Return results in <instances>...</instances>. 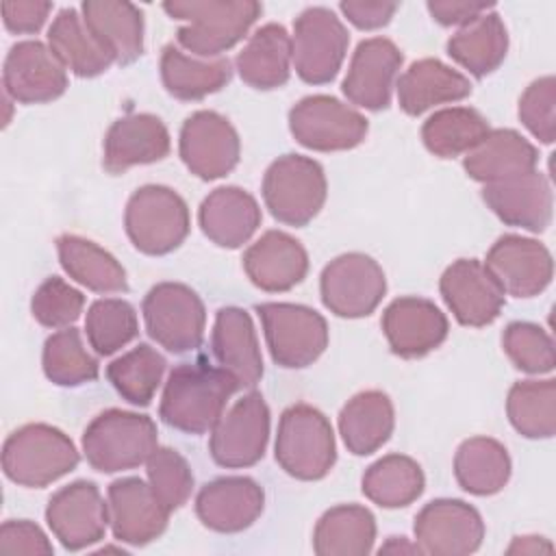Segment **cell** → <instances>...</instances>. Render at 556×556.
Returning <instances> with one entry per match:
<instances>
[{
	"label": "cell",
	"mask_w": 556,
	"mask_h": 556,
	"mask_svg": "<svg viewBox=\"0 0 556 556\" xmlns=\"http://www.w3.org/2000/svg\"><path fill=\"white\" fill-rule=\"evenodd\" d=\"M239 389V382L222 367L180 363L167 376L159 415L174 430L204 434L215 428L230 395Z\"/></svg>",
	"instance_id": "1"
},
{
	"label": "cell",
	"mask_w": 556,
	"mask_h": 556,
	"mask_svg": "<svg viewBox=\"0 0 556 556\" xmlns=\"http://www.w3.org/2000/svg\"><path fill=\"white\" fill-rule=\"evenodd\" d=\"M163 9L185 22L176 33L178 46L200 59H217L237 46L263 13L254 0H169Z\"/></svg>",
	"instance_id": "2"
},
{
	"label": "cell",
	"mask_w": 556,
	"mask_h": 556,
	"mask_svg": "<svg viewBox=\"0 0 556 556\" xmlns=\"http://www.w3.org/2000/svg\"><path fill=\"white\" fill-rule=\"evenodd\" d=\"M78 465L72 439L48 424H26L9 434L2 447L4 476L22 486L41 489Z\"/></svg>",
	"instance_id": "3"
},
{
	"label": "cell",
	"mask_w": 556,
	"mask_h": 556,
	"mask_svg": "<svg viewBox=\"0 0 556 556\" xmlns=\"http://www.w3.org/2000/svg\"><path fill=\"white\" fill-rule=\"evenodd\" d=\"M156 443V426L148 415L119 408L100 413L83 432L85 458L102 473L139 467L159 447Z\"/></svg>",
	"instance_id": "4"
},
{
	"label": "cell",
	"mask_w": 556,
	"mask_h": 556,
	"mask_svg": "<svg viewBox=\"0 0 556 556\" xmlns=\"http://www.w3.org/2000/svg\"><path fill=\"white\" fill-rule=\"evenodd\" d=\"M334 460V432L326 415L308 404L285 408L276 434V463L298 480H319Z\"/></svg>",
	"instance_id": "5"
},
{
	"label": "cell",
	"mask_w": 556,
	"mask_h": 556,
	"mask_svg": "<svg viewBox=\"0 0 556 556\" xmlns=\"http://www.w3.org/2000/svg\"><path fill=\"white\" fill-rule=\"evenodd\" d=\"M187 202L169 187H139L126 204L124 228L132 245L150 256L174 252L189 235Z\"/></svg>",
	"instance_id": "6"
},
{
	"label": "cell",
	"mask_w": 556,
	"mask_h": 556,
	"mask_svg": "<svg viewBox=\"0 0 556 556\" xmlns=\"http://www.w3.org/2000/svg\"><path fill=\"white\" fill-rule=\"evenodd\" d=\"M326 193L324 167L302 154L278 156L263 176L265 206L287 226H306L321 211Z\"/></svg>",
	"instance_id": "7"
},
{
	"label": "cell",
	"mask_w": 556,
	"mask_h": 556,
	"mask_svg": "<svg viewBox=\"0 0 556 556\" xmlns=\"http://www.w3.org/2000/svg\"><path fill=\"white\" fill-rule=\"evenodd\" d=\"M265 341L276 365L302 369L313 365L328 345L326 319L302 304L265 302L256 306Z\"/></svg>",
	"instance_id": "8"
},
{
	"label": "cell",
	"mask_w": 556,
	"mask_h": 556,
	"mask_svg": "<svg viewBox=\"0 0 556 556\" xmlns=\"http://www.w3.org/2000/svg\"><path fill=\"white\" fill-rule=\"evenodd\" d=\"M148 334L167 352L185 354L204 339L206 311L200 295L182 282H159L141 304Z\"/></svg>",
	"instance_id": "9"
},
{
	"label": "cell",
	"mask_w": 556,
	"mask_h": 556,
	"mask_svg": "<svg viewBox=\"0 0 556 556\" xmlns=\"http://www.w3.org/2000/svg\"><path fill=\"white\" fill-rule=\"evenodd\" d=\"M350 35L326 7H308L293 22L291 63L308 85L330 83L345 59Z\"/></svg>",
	"instance_id": "10"
},
{
	"label": "cell",
	"mask_w": 556,
	"mask_h": 556,
	"mask_svg": "<svg viewBox=\"0 0 556 556\" xmlns=\"http://www.w3.org/2000/svg\"><path fill=\"white\" fill-rule=\"evenodd\" d=\"M367 119L332 96H306L289 111L293 139L315 152L352 150L367 135Z\"/></svg>",
	"instance_id": "11"
},
{
	"label": "cell",
	"mask_w": 556,
	"mask_h": 556,
	"mask_svg": "<svg viewBox=\"0 0 556 556\" xmlns=\"http://www.w3.org/2000/svg\"><path fill=\"white\" fill-rule=\"evenodd\" d=\"M324 306L337 317H367L387 293L382 267L367 254L348 252L332 258L319 278Z\"/></svg>",
	"instance_id": "12"
},
{
	"label": "cell",
	"mask_w": 556,
	"mask_h": 556,
	"mask_svg": "<svg viewBox=\"0 0 556 556\" xmlns=\"http://www.w3.org/2000/svg\"><path fill=\"white\" fill-rule=\"evenodd\" d=\"M269 441V408L261 393L252 391L237 400L211 430L208 450L226 469L256 465Z\"/></svg>",
	"instance_id": "13"
},
{
	"label": "cell",
	"mask_w": 556,
	"mask_h": 556,
	"mask_svg": "<svg viewBox=\"0 0 556 556\" xmlns=\"http://www.w3.org/2000/svg\"><path fill=\"white\" fill-rule=\"evenodd\" d=\"M178 150L191 174L202 180H215L237 167L241 141L235 126L224 115L195 111L180 128Z\"/></svg>",
	"instance_id": "14"
},
{
	"label": "cell",
	"mask_w": 556,
	"mask_h": 556,
	"mask_svg": "<svg viewBox=\"0 0 556 556\" xmlns=\"http://www.w3.org/2000/svg\"><path fill=\"white\" fill-rule=\"evenodd\" d=\"M415 541L424 554L465 556L484 539L480 513L463 500H432L415 517Z\"/></svg>",
	"instance_id": "15"
},
{
	"label": "cell",
	"mask_w": 556,
	"mask_h": 556,
	"mask_svg": "<svg viewBox=\"0 0 556 556\" xmlns=\"http://www.w3.org/2000/svg\"><path fill=\"white\" fill-rule=\"evenodd\" d=\"M46 521L59 543L70 549H83L104 539L109 526V504L93 482L76 480L59 489L46 508Z\"/></svg>",
	"instance_id": "16"
},
{
	"label": "cell",
	"mask_w": 556,
	"mask_h": 556,
	"mask_svg": "<svg viewBox=\"0 0 556 556\" xmlns=\"http://www.w3.org/2000/svg\"><path fill=\"white\" fill-rule=\"evenodd\" d=\"M441 295L458 324L489 326L502 313L506 293L478 258H458L441 276Z\"/></svg>",
	"instance_id": "17"
},
{
	"label": "cell",
	"mask_w": 556,
	"mask_h": 556,
	"mask_svg": "<svg viewBox=\"0 0 556 556\" xmlns=\"http://www.w3.org/2000/svg\"><path fill=\"white\" fill-rule=\"evenodd\" d=\"M2 83L11 100L20 104H43L65 93L67 72L50 46L28 39L17 41L9 50Z\"/></svg>",
	"instance_id": "18"
},
{
	"label": "cell",
	"mask_w": 556,
	"mask_h": 556,
	"mask_svg": "<svg viewBox=\"0 0 556 556\" xmlns=\"http://www.w3.org/2000/svg\"><path fill=\"white\" fill-rule=\"evenodd\" d=\"M484 265L502 291L515 298L539 295L554 276L549 250L543 243L521 235L500 237L491 245Z\"/></svg>",
	"instance_id": "19"
},
{
	"label": "cell",
	"mask_w": 556,
	"mask_h": 556,
	"mask_svg": "<svg viewBox=\"0 0 556 556\" xmlns=\"http://www.w3.org/2000/svg\"><path fill=\"white\" fill-rule=\"evenodd\" d=\"M400 48L387 37H371L356 46L343 78L345 98L363 109L380 111L391 102L397 72L402 67Z\"/></svg>",
	"instance_id": "20"
},
{
	"label": "cell",
	"mask_w": 556,
	"mask_h": 556,
	"mask_svg": "<svg viewBox=\"0 0 556 556\" xmlns=\"http://www.w3.org/2000/svg\"><path fill=\"white\" fill-rule=\"evenodd\" d=\"M382 332L393 354L419 358L437 350L447 337V317L426 298H397L382 313Z\"/></svg>",
	"instance_id": "21"
},
{
	"label": "cell",
	"mask_w": 556,
	"mask_h": 556,
	"mask_svg": "<svg viewBox=\"0 0 556 556\" xmlns=\"http://www.w3.org/2000/svg\"><path fill=\"white\" fill-rule=\"evenodd\" d=\"M169 510L141 478H122L109 484V523L113 536L128 545H146L167 528Z\"/></svg>",
	"instance_id": "22"
},
{
	"label": "cell",
	"mask_w": 556,
	"mask_h": 556,
	"mask_svg": "<svg viewBox=\"0 0 556 556\" xmlns=\"http://www.w3.org/2000/svg\"><path fill=\"white\" fill-rule=\"evenodd\" d=\"M482 200L508 226L543 232L552 222V187L536 169L484 185Z\"/></svg>",
	"instance_id": "23"
},
{
	"label": "cell",
	"mask_w": 556,
	"mask_h": 556,
	"mask_svg": "<svg viewBox=\"0 0 556 556\" xmlns=\"http://www.w3.org/2000/svg\"><path fill=\"white\" fill-rule=\"evenodd\" d=\"M265 493L245 476H228L206 482L195 497L198 519L215 532H241L263 513Z\"/></svg>",
	"instance_id": "24"
},
{
	"label": "cell",
	"mask_w": 556,
	"mask_h": 556,
	"mask_svg": "<svg viewBox=\"0 0 556 556\" xmlns=\"http://www.w3.org/2000/svg\"><path fill=\"white\" fill-rule=\"evenodd\" d=\"M169 154V132L152 113H130L111 124L104 135L102 165L122 174L135 165H148Z\"/></svg>",
	"instance_id": "25"
},
{
	"label": "cell",
	"mask_w": 556,
	"mask_h": 556,
	"mask_svg": "<svg viewBox=\"0 0 556 556\" xmlns=\"http://www.w3.org/2000/svg\"><path fill=\"white\" fill-rule=\"evenodd\" d=\"M243 269L258 289L280 293L304 280L308 271V254L291 235L267 230L245 250Z\"/></svg>",
	"instance_id": "26"
},
{
	"label": "cell",
	"mask_w": 556,
	"mask_h": 556,
	"mask_svg": "<svg viewBox=\"0 0 556 556\" xmlns=\"http://www.w3.org/2000/svg\"><path fill=\"white\" fill-rule=\"evenodd\" d=\"M211 348L222 369H226L239 387H256L263 378V356L254 324L239 306H224L215 315Z\"/></svg>",
	"instance_id": "27"
},
{
	"label": "cell",
	"mask_w": 556,
	"mask_h": 556,
	"mask_svg": "<svg viewBox=\"0 0 556 556\" xmlns=\"http://www.w3.org/2000/svg\"><path fill=\"white\" fill-rule=\"evenodd\" d=\"M202 232L219 248H241L261 226V208L254 195L241 187H217L198 213Z\"/></svg>",
	"instance_id": "28"
},
{
	"label": "cell",
	"mask_w": 556,
	"mask_h": 556,
	"mask_svg": "<svg viewBox=\"0 0 556 556\" xmlns=\"http://www.w3.org/2000/svg\"><path fill=\"white\" fill-rule=\"evenodd\" d=\"M83 20L113 63L128 65L143 54V15L122 0H87L80 7Z\"/></svg>",
	"instance_id": "29"
},
{
	"label": "cell",
	"mask_w": 556,
	"mask_h": 556,
	"mask_svg": "<svg viewBox=\"0 0 556 556\" xmlns=\"http://www.w3.org/2000/svg\"><path fill=\"white\" fill-rule=\"evenodd\" d=\"M536 148L513 128L489 130V135L463 159L467 176L484 185L532 172L536 169Z\"/></svg>",
	"instance_id": "30"
},
{
	"label": "cell",
	"mask_w": 556,
	"mask_h": 556,
	"mask_svg": "<svg viewBox=\"0 0 556 556\" xmlns=\"http://www.w3.org/2000/svg\"><path fill=\"white\" fill-rule=\"evenodd\" d=\"M395 87L397 102L408 115H421L437 104L458 102L471 93L469 78L439 59H419L410 63Z\"/></svg>",
	"instance_id": "31"
},
{
	"label": "cell",
	"mask_w": 556,
	"mask_h": 556,
	"mask_svg": "<svg viewBox=\"0 0 556 556\" xmlns=\"http://www.w3.org/2000/svg\"><path fill=\"white\" fill-rule=\"evenodd\" d=\"M235 63L252 89H278L291 74V35L280 24H265L248 39Z\"/></svg>",
	"instance_id": "32"
},
{
	"label": "cell",
	"mask_w": 556,
	"mask_h": 556,
	"mask_svg": "<svg viewBox=\"0 0 556 556\" xmlns=\"http://www.w3.org/2000/svg\"><path fill=\"white\" fill-rule=\"evenodd\" d=\"M395 426L393 404L387 393L369 389L356 393L339 413V432L345 447L356 456L380 450Z\"/></svg>",
	"instance_id": "33"
},
{
	"label": "cell",
	"mask_w": 556,
	"mask_h": 556,
	"mask_svg": "<svg viewBox=\"0 0 556 556\" xmlns=\"http://www.w3.org/2000/svg\"><path fill=\"white\" fill-rule=\"evenodd\" d=\"M506 52L508 33L502 17L493 11H484L467 22L447 41V54L476 78L495 72L506 59Z\"/></svg>",
	"instance_id": "34"
},
{
	"label": "cell",
	"mask_w": 556,
	"mask_h": 556,
	"mask_svg": "<svg viewBox=\"0 0 556 556\" xmlns=\"http://www.w3.org/2000/svg\"><path fill=\"white\" fill-rule=\"evenodd\" d=\"M230 76L232 65L224 56H191L174 43L165 46L161 52V80L167 93L178 100H202L226 87Z\"/></svg>",
	"instance_id": "35"
},
{
	"label": "cell",
	"mask_w": 556,
	"mask_h": 556,
	"mask_svg": "<svg viewBox=\"0 0 556 556\" xmlns=\"http://www.w3.org/2000/svg\"><path fill=\"white\" fill-rule=\"evenodd\" d=\"M48 46L65 65V70L80 78L100 76L113 65L111 54L98 43L85 20L72 7L61 9L52 20L48 30Z\"/></svg>",
	"instance_id": "36"
},
{
	"label": "cell",
	"mask_w": 556,
	"mask_h": 556,
	"mask_svg": "<svg viewBox=\"0 0 556 556\" xmlns=\"http://www.w3.org/2000/svg\"><path fill=\"white\" fill-rule=\"evenodd\" d=\"M59 261L70 278L96 293H124L128 291L126 271L119 261L98 243L78 237L61 235L56 239Z\"/></svg>",
	"instance_id": "37"
},
{
	"label": "cell",
	"mask_w": 556,
	"mask_h": 556,
	"mask_svg": "<svg viewBox=\"0 0 556 556\" xmlns=\"http://www.w3.org/2000/svg\"><path fill=\"white\" fill-rule=\"evenodd\" d=\"M376 519L358 504H341L326 510L313 532V549L319 556H365L374 549Z\"/></svg>",
	"instance_id": "38"
},
{
	"label": "cell",
	"mask_w": 556,
	"mask_h": 556,
	"mask_svg": "<svg viewBox=\"0 0 556 556\" xmlns=\"http://www.w3.org/2000/svg\"><path fill=\"white\" fill-rule=\"evenodd\" d=\"M454 476L467 493L493 495L502 491L510 478L508 452L491 437H471L456 450Z\"/></svg>",
	"instance_id": "39"
},
{
	"label": "cell",
	"mask_w": 556,
	"mask_h": 556,
	"mask_svg": "<svg viewBox=\"0 0 556 556\" xmlns=\"http://www.w3.org/2000/svg\"><path fill=\"white\" fill-rule=\"evenodd\" d=\"M424 471L410 456L389 454L367 467L361 489L382 508H402L424 493Z\"/></svg>",
	"instance_id": "40"
},
{
	"label": "cell",
	"mask_w": 556,
	"mask_h": 556,
	"mask_svg": "<svg viewBox=\"0 0 556 556\" xmlns=\"http://www.w3.org/2000/svg\"><path fill=\"white\" fill-rule=\"evenodd\" d=\"M486 117L469 106H450L430 115L421 126L426 148L441 159L467 154L489 135Z\"/></svg>",
	"instance_id": "41"
},
{
	"label": "cell",
	"mask_w": 556,
	"mask_h": 556,
	"mask_svg": "<svg viewBox=\"0 0 556 556\" xmlns=\"http://www.w3.org/2000/svg\"><path fill=\"white\" fill-rule=\"evenodd\" d=\"M506 413L513 428L526 439H549L556 432V382L521 380L508 391Z\"/></svg>",
	"instance_id": "42"
},
{
	"label": "cell",
	"mask_w": 556,
	"mask_h": 556,
	"mask_svg": "<svg viewBox=\"0 0 556 556\" xmlns=\"http://www.w3.org/2000/svg\"><path fill=\"white\" fill-rule=\"evenodd\" d=\"M165 365V358L154 348L141 343L115 358L106 367V378L126 402L148 406L163 380Z\"/></svg>",
	"instance_id": "43"
},
{
	"label": "cell",
	"mask_w": 556,
	"mask_h": 556,
	"mask_svg": "<svg viewBox=\"0 0 556 556\" xmlns=\"http://www.w3.org/2000/svg\"><path fill=\"white\" fill-rule=\"evenodd\" d=\"M43 374L59 387H78L98 378V361L83 343L80 330L63 328L50 334L43 343Z\"/></svg>",
	"instance_id": "44"
},
{
	"label": "cell",
	"mask_w": 556,
	"mask_h": 556,
	"mask_svg": "<svg viewBox=\"0 0 556 556\" xmlns=\"http://www.w3.org/2000/svg\"><path fill=\"white\" fill-rule=\"evenodd\" d=\"M85 332H87L89 345L100 356H109L137 337L139 332L137 313L126 300H117V298L96 300L87 311Z\"/></svg>",
	"instance_id": "45"
},
{
	"label": "cell",
	"mask_w": 556,
	"mask_h": 556,
	"mask_svg": "<svg viewBox=\"0 0 556 556\" xmlns=\"http://www.w3.org/2000/svg\"><path fill=\"white\" fill-rule=\"evenodd\" d=\"M148 484L156 500L172 513L180 508L193 491L189 463L172 447H156L146 460Z\"/></svg>",
	"instance_id": "46"
},
{
	"label": "cell",
	"mask_w": 556,
	"mask_h": 556,
	"mask_svg": "<svg viewBox=\"0 0 556 556\" xmlns=\"http://www.w3.org/2000/svg\"><path fill=\"white\" fill-rule=\"evenodd\" d=\"M510 363L526 374H549L554 369V341L536 324L513 321L502 334Z\"/></svg>",
	"instance_id": "47"
},
{
	"label": "cell",
	"mask_w": 556,
	"mask_h": 556,
	"mask_svg": "<svg viewBox=\"0 0 556 556\" xmlns=\"http://www.w3.org/2000/svg\"><path fill=\"white\" fill-rule=\"evenodd\" d=\"M85 295L59 276L46 278L30 300L33 317L46 328H70L83 313Z\"/></svg>",
	"instance_id": "48"
},
{
	"label": "cell",
	"mask_w": 556,
	"mask_h": 556,
	"mask_svg": "<svg viewBox=\"0 0 556 556\" xmlns=\"http://www.w3.org/2000/svg\"><path fill=\"white\" fill-rule=\"evenodd\" d=\"M554 104H556L554 76L536 78L519 100V119L541 143L554 141V135H556Z\"/></svg>",
	"instance_id": "49"
},
{
	"label": "cell",
	"mask_w": 556,
	"mask_h": 556,
	"mask_svg": "<svg viewBox=\"0 0 556 556\" xmlns=\"http://www.w3.org/2000/svg\"><path fill=\"white\" fill-rule=\"evenodd\" d=\"M0 552L2 554H26V556H48L52 554V543L43 534V530L28 521V519H17V521H4L0 528Z\"/></svg>",
	"instance_id": "50"
},
{
	"label": "cell",
	"mask_w": 556,
	"mask_h": 556,
	"mask_svg": "<svg viewBox=\"0 0 556 556\" xmlns=\"http://www.w3.org/2000/svg\"><path fill=\"white\" fill-rule=\"evenodd\" d=\"M50 11H52V4L39 2V0L2 2V22L11 33L30 35L46 24Z\"/></svg>",
	"instance_id": "51"
},
{
	"label": "cell",
	"mask_w": 556,
	"mask_h": 556,
	"mask_svg": "<svg viewBox=\"0 0 556 556\" xmlns=\"http://www.w3.org/2000/svg\"><path fill=\"white\" fill-rule=\"evenodd\" d=\"M341 13L361 30L382 28L391 22L393 13L397 11L395 2H363V0H348L339 4Z\"/></svg>",
	"instance_id": "52"
},
{
	"label": "cell",
	"mask_w": 556,
	"mask_h": 556,
	"mask_svg": "<svg viewBox=\"0 0 556 556\" xmlns=\"http://www.w3.org/2000/svg\"><path fill=\"white\" fill-rule=\"evenodd\" d=\"M491 2H463V0H430L428 11L432 20L443 26H465L476 20L484 11H489Z\"/></svg>",
	"instance_id": "53"
},
{
	"label": "cell",
	"mask_w": 556,
	"mask_h": 556,
	"mask_svg": "<svg viewBox=\"0 0 556 556\" xmlns=\"http://www.w3.org/2000/svg\"><path fill=\"white\" fill-rule=\"evenodd\" d=\"M506 552L508 554H539V552H552V545L545 543L543 536H517Z\"/></svg>",
	"instance_id": "54"
},
{
	"label": "cell",
	"mask_w": 556,
	"mask_h": 556,
	"mask_svg": "<svg viewBox=\"0 0 556 556\" xmlns=\"http://www.w3.org/2000/svg\"><path fill=\"white\" fill-rule=\"evenodd\" d=\"M382 552H393V554H397V552H408V554H410V552H421V549H419L417 543H415V545L406 543L404 536H400V539H397V536H391V539L380 547V554H382Z\"/></svg>",
	"instance_id": "55"
}]
</instances>
